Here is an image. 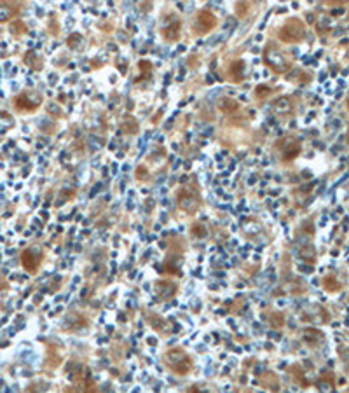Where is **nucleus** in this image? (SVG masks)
<instances>
[{
	"label": "nucleus",
	"instance_id": "obj_1",
	"mask_svg": "<svg viewBox=\"0 0 349 393\" xmlns=\"http://www.w3.org/2000/svg\"><path fill=\"white\" fill-rule=\"evenodd\" d=\"M164 360L169 369H173L177 374H187L192 369V360L184 350L173 348L164 355Z\"/></svg>",
	"mask_w": 349,
	"mask_h": 393
},
{
	"label": "nucleus",
	"instance_id": "obj_2",
	"mask_svg": "<svg viewBox=\"0 0 349 393\" xmlns=\"http://www.w3.org/2000/svg\"><path fill=\"white\" fill-rule=\"evenodd\" d=\"M306 37V26L304 23L297 18H292L283 25V28L279 30V39L283 42H290V44H295V42H301Z\"/></svg>",
	"mask_w": 349,
	"mask_h": 393
},
{
	"label": "nucleus",
	"instance_id": "obj_3",
	"mask_svg": "<svg viewBox=\"0 0 349 393\" xmlns=\"http://www.w3.org/2000/svg\"><path fill=\"white\" fill-rule=\"evenodd\" d=\"M264 60H265V63H267L271 68H274L276 72H288L292 67L288 56L284 55L279 47H276V45H269V47L265 49Z\"/></svg>",
	"mask_w": 349,
	"mask_h": 393
},
{
	"label": "nucleus",
	"instance_id": "obj_4",
	"mask_svg": "<svg viewBox=\"0 0 349 393\" xmlns=\"http://www.w3.org/2000/svg\"><path fill=\"white\" fill-rule=\"evenodd\" d=\"M42 104V96L37 91H23L14 100V107L23 112H33Z\"/></svg>",
	"mask_w": 349,
	"mask_h": 393
},
{
	"label": "nucleus",
	"instance_id": "obj_5",
	"mask_svg": "<svg viewBox=\"0 0 349 393\" xmlns=\"http://www.w3.org/2000/svg\"><path fill=\"white\" fill-rule=\"evenodd\" d=\"M177 203H178V207L184 210V212L194 213V212H197V208L201 207V198L196 190L182 189L180 192H178Z\"/></svg>",
	"mask_w": 349,
	"mask_h": 393
},
{
	"label": "nucleus",
	"instance_id": "obj_6",
	"mask_svg": "<svg viewBox=\"0 0 349 393\" xmlns=\"http://www.w3.org/2000/svg\"><path fill=\"white\" fill-rule=\"evenodd\" d=\"M40 262H42V252L37 247H32V249H26L21 254V264L28 273H37Z\"/></svg>",
	"mask_w": 349,
	"mask_h": 393
},
{
	"label": "nucleus",
	"instance_id": "obj_7",
	"mask_svg": "<svg viewBox=\"0 0 349 393\" xmlns=\"http://www.w3.org/2000/svg\"><path fill=\"white\" fill-rule=\"evenodd\" d=\"M162 37L168 42H174L180 37V21L177 18H169L168 23L162 26Z\"/></svg>",
	"mask_w": 349,
	"mask_h": 393
},
{
	"label": "nucleus",
	"instance_id": "obj_8",
	"mask_svg": "<svg viewBox=\"0 0 349 393\" xmlns=\"http://www.w3.org/2000/svg\"><path fill=\"white\" fill-rule=\"evenodd\" d=\"M286 140V147H281V152H283V159L284 161H292V159H295L299 156V152H301V143L297 142V140L294 138H284Z\"/></svg>",
	"mask_w": 349,
	"mask_h": 393
},
{
	"label": "nucleus",
	"instance_id": "obj_9",
	"mask_svg": "<svg viewBox=\"0 0 349 393\" xmlns=\"http://www.w3.org/2000/svg\"><path fill=\"white\" fill-rule=\"evenodd\" d=\"M197 25H199L201 32H210L211 28L217 26V18L211 13H208V11H203V13H199V18H197Z\"/></svg>",
	"mask_w": 349,
	"mask_h": 393
},
{
	"label": "nucleus",
	"instance_id": "obj_10",
	"mask_svg": "<svg viewBox=\"0 0 349 393\" xmlns=\"http://www.w3.org/2000/svg\"><path fill=\"white\" fill-rule=\"evenodd\" d=\"M155 288H157V293L159 297H162V299H169V297H173V293L177 292V285L173 283V281H159L157 285H155Z\"/></svg>",
	"mask_w": 349,
	"mask_h": 393
},
{
	"label": "nucleus",
	"instance_id": "obj_11",
	"mask_svg": "<svg viewBox=\"0 0 349 393\" xmlns=\"http://www.w3.org/2000/svg\"><path fill=\"white\" fill-rule=\"evenodd\" d=\"M218 109L225 114H234L240 110V104H238L236 100H232V98H222V100L218 102Z\"/></svg>",
	"mask_w": 349,
	"mask_h": 393
},
{
	"label": "nucleus",
	"instance_id": "obj_12",
	"mask_svg": "<svg viewBox=\"0 0 349 393\" xmlns=\"http://www.w3.org/2000/svg\"><path fill=\"white\" fill-rule=\"evenodd\" d=\"M230 77H232L234 81H241V79L245 77V63H243L241 60H238V62H234L230 65Z\"/></svg>",
	"mask_w": 349,
	"mask_h": 393
},
{
	"label": "nucleus",
	"instance_id": "obj_13",
	"mask_svg": "<svg viewBox=\"0 0 349 393\" xmlns=\"http://www.w3.org/2000/svg\"><path fill=\"white\" fill-rule=\"evenodd\" d=\"M292 100L288 96H283V98H279V100H276L274 102V110L276 112H279V114H288L292 110Z\"/></svg>",
	"mask_w": 349,
	"mask_h": 393
},
{
	"label": "nucleus",
	"instance_id": "obj_14",
	"mask_svg": "<svg viewBox=\"0 0 349 393\" xmlns=\"http://www.w3.org/2000/svg\"><path fill=\"white\" fill-rule=\"evenodd\" d=\"M11 16H13V9H9L7 6H0V23L9 21Z\"/></svg>",
	"mask_w": 349,
	"mask_h": 393
},
{
	"label": "nucleus",
	"instance_id": "obj_15",
	"mask_svg": "<svg viewBox=\"0 0 349 393\" xmlns=\"http://www.w3.org/2000/svg\"><path fill=\"white\" fill-rule=\"evenodd\" d=\"M11 32L14 33V35H21V33L26 32L25 25H23V21H14L13 25H11Z\"/></svg>",
	"mask_w": 349,
	"mask_h": 393
},
{
	"label": "nucleus",
	"instance_id": "obj_16",
	"mask_svg": "<svg viewBox=\"0 0 349 393\" xmlns=\"http://www.w3.org/2000/svg\"><path fill=\"white\" fill-rule=\"evenodd\" d=\"M192 234L196 236V238H204L206 236V229H204V226H201V224H196V226H192Z\"/></svg>",
	"mask_w": 349,
	"mask_h": 393
},
{
	"label": "nucleus",
	"instance_id": "obj_17",
	"mask_svg": "<svg viewBox=\"0 0 349 393\" xmlns=\"http://www.w3.org/2000/svg\"><path fill=\"white\" fill-rule=\"evenodd\" d=\"M81 39H82V37L79 35V33H74V35L68 39V45H70V47H75V45H77V42H75V40H81Z\"/></svg>",
	"mask_w": 349,
	"mask_h": 393
},
{
	"label": "nucleus",
	"instance_id": "obj_18",
	"mask_svg": "<svg viewBox=\"0 0 349 393\" xmlns=\"http://www.w3.org/2000/svg\"><path fill=\"white\" fill-rule=\"evenodd\" d=\"M269 93H271V89H269V87H265V86H260L259 89H257V94H259L260 98H264L265 94H269Z\"/></svg>",
	"mask_w": 349,
	"mask_h": 393
}]
</instances>
